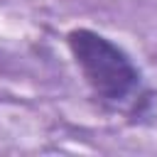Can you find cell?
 <instances>
[{
	"instance_id": "1",
	"label": "cell",
	"mask_w": 157,
	"mask_h": 157,
	"mask_svg": "<svg viewBox=\"0 0 157 157\" xmlns=\"http://www.w3.org/2000/svg\"><path fill=\"white\" fill-rule=\"evenodd\" d=\"M66 44H69L71 56L78 64L86 83L91 86V91L98 98L120 103V101H128L137 91L140 74H137L135 64L108 37H103L93 29L78 27L66 34Z\"/></svg>"
}]
</instances>
